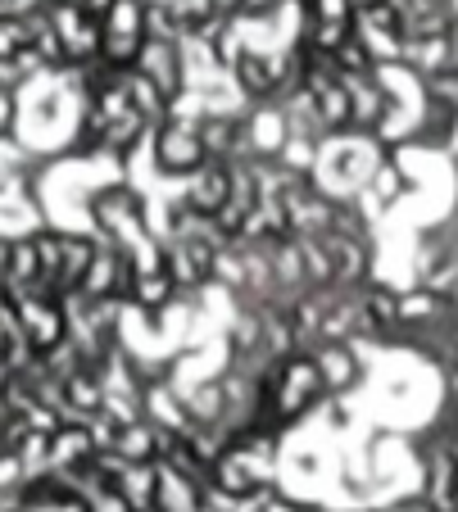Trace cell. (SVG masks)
Instances as JSON below:
<instances>
[{"label":"cell","mask_w":458,"mask_h":512,"mask_svg":"<svg viewBox=\"0 0 458 512\" xmlns=\"http://www.w3.org/2000/svg\"><path fill=\"white\" fill-rule=\"evenodd\" d=\"M150 164H155V173L164 177H191L195 168L209 164V150L205 141H200V127H195V118L186 123V118L168 114L164 123L150 132Z\"/></svg>","instance_id":"1"},{"label":"cell","mask_w":458,"mask_h":512,"mask_svg":"<svg viewBox=\"0 0 458 512\" xmlns=\"http://www.w3.org/2000/svg\"><path fill=\"white\" fill-rule=\"evenodd\" d=\"M182 200H186V209L218 218V209L232 200V164H223V159H209L205 168H195V173L186 177Z\"/></svg>","instance_id":"2"},{"label":"cell","mask_w":458,"mask_h":512,"mask_svg":"<svg viewBox=\"0 0 458 512\" xmlns=\"http://www.w3.org/2000/svg\"><path fill=\"white\" fill-rule=\"evenodd\" d=\"M14 114H19V96L10 87H0V136L14 132Z\"/></svg>","instance_id":"3"}]
</instances>
